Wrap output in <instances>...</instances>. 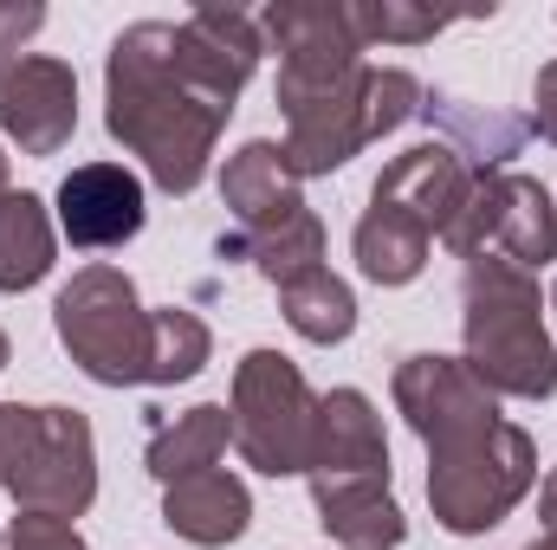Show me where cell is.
<instances>
[{
	"label": "cell",
	"instance_id": "cell-16",
	"mask_svg": "<svg viewBox=\"0 0 557 550\" xmlns=\"http://www.w3.org/2000/svg\"><path fill=\"white\" fill-rule=\"evenodd\" d=\"M357 473H396L383 414L363 389H331V396H318V434H311L305 479H357Z\"/></svg>",
	"mask_w": 557,
	"mask_h": 550
},
{
	"label": "cell",
	"instance_id": "cell-21",
	"mask_svg": "<svg viewBox=\"0 0 557 550\" xmlns=\"http://www.w3.org/2000/svg\"><path fill=\"white\" fill-rule=\"evenodd\" d=\"M59 260V221L39 195L7 188L0 195V291H33Z\"/></svg>",
	"mask_w": 557,
	"mask_h": 550
},
{
	"label": "cell",
	"instance_id": "cell-3",
	"mask_svg": "<svg viewBox=\"0 0 557 550\" xmlns=\"http://www.w3.org/2000/svg\"><path fill=\"white\" fill-rule=\"evenodd\" d=\"M0 486L20 512L85 518L98 505V434L59 402H0Z\"/></svg>",
	"mask_w": 557,
	"mask_h": 550
},
{
	"label": "cell",
	"instance_id": "cell-26",
	"mask_svg": "<svg viewBox=\"0 0 557 550\" xmlns=\"http://www.w3.org/2000/svg\"><path fill=\"white\" fill-rule=\"evenodd\" d=\"M350 26L363 46H421L447 26V13H428L416 0H350Z\"/></svg>",
	"mask_w": 557,
	"mask_h": 550
},
{
	"label": "cell",
	"instance_id": "cell-29",
	"mask_svg": "<svg viewBox=\"0 0 557 550\" xmlns=\"http://www.w3.org/2000/svg\"><path fill=\"white\" fill-rule=\"evenodd\" d=\"M46 26L39 7H0V59H20V39H33Z\"/></svg>",
	"mask_w": 557,
	"mask_h": 550
},
{
	"label": "cell",
	"instance_id": "cell-5",
	"mask_svg": "<svg viewBox=\"0 0 557 550\" xmlns=\"http://www.w3.org/2000/svg\"><path fill=\"white\" fill-rule=\"evenodd\" d=\"M52 330L65 343V357L104 383V389H131L149 383V330H156V311L137 298L131 273L117 266H85L59 285L52 298Z\"/></svg>",
	"mask_w": 557,
	"mask_h": 550
},
{
	"label": "cell",
	"instance_id": "cell-8",
	"mask_svg": "<svg viewBox=\"0 0 557 550\" xmlns=\"http://www.w3.org/2000/svg\"><path fill=\"white\" fill-rule=\"evenodd\" d=\"M370 65H350L337 78H278V117H285V162L298 182L337 175L370 142Z\"/></svg>",
	"mask_w": 557,
	"mask_h": 550
},
{
	"label": "cell",
	"instance_id": "cell-2",
	"mask_svg": "<svg viewBox=\"0 0 557 550\" xmlns=\"http://www.w3.org/2000/svg\"><path fill=\"white\" fill-rule=\"evenodd\" d=\"M460 363L499 396V402H552L557 350L545 330V291L539 273H519L506 260H473L460 273Z\"/></svg>",
	"mask_w": 557,
	"mask_h": 550
},
{
	"label": "cell",
	"instance_id": "cell-11",
	"mask_svg": "<svg viewBox=\"0 0 557 550\" xmlns=\"http://www.w3.org/2000/svg\"><path fill=\"white\" fill-rule=\"evenodd\" d=\"M260 39L278 52V78H337L370 52L350 26V0H278L260 13Z\"/></svg>",
	"mask_w": 557,
	"mask_h": 550
},
{
	"label": "cell",
	"instance_id": "cell-12",
	"mask_svg": "<svg viewBox=\"0 0 557 550\" xmlns=\"http://www.w3.org/2000/svg\"><path fill=\"white\" fill-rule=\"evenodd\" d=\"M480 175L486 168H473L454 142H416V149H403L383 175H376V188H370V201H389V208H403L409 221H421L434 240H447V227L467 214V201H473V188H480Z\"/></svg>",
	"mask_w": 557,
	"mask_h": 550
},
{
	"label": "cell",
	"instance_id": "cell-33",
	"mask_svg": "<svg viewBox=\"0 0 557 550\" xmlns=\"http://www.w3.org/2000/svg\"><path fill=\"white\" fill-rule=\"evenodd\" d=\"M7 188H13V175H7V149H0V195H7Z\"/></svg>",
	"mask_w": 557,
	"mask_h": 550
},
{
	"label": "cell",
	"instance_id": "cell-10",
	"mask_svg": "<svg viewBox=\"0 0 557 550\" xmlns=\"http://www.w3.org/2000/svg\"><path fill=\"white\" fill-rule=\"evenodd\" d=\"M78 130V72L46 52L0 59V137L20 155H59Z\"/></svg>",
	"mask_w": 557,
	"mask_h": 550
},
{
	"label": "cell",
	"instance_id": "cell-28",
	"mask_svg": "<svg viewBox=\"0 0 557 550\" xmlns=\"http://www.w3.org/2000/svg\"><path fill=\"white\" fill-rule=\"evenodd\" d=\"M7 550H91L78 538L72 518H52V512H20L13 532H7Z\"/></svg>",
	"mask_w": 557,
	"mask_h": 550
},
{
	"label": "cell",
	"instance_id": "cell-17",
	"mask_svg": "<svg viewBox=\"0 0 557 550\" xmlns=\"http://www.w3.org/2000/svg\"><path fill=\"white\" fill-rule=\"evenodd\" d=\"M311 505L324 538L344 550H396L409 538V518L389 492V473H357V479H311Z\"/></svg>",
	"mask_w": 557,
	"mask_h": 550
},
{
	"label": "cell",
	"instance_id": "cell-34",
	"mask_svg": "<svg viewBox=\"0 0 557 550\" xmlns=\"http://www.w3.org/2000/svg\"><path fill=\"white\" fill-rule=\"evenodd\" d=\"M7 357H13V343H7V330H0V370H7Z\"/></svg>",
	"mask_w": 557,
	"mask_h": 550
},
{
	"label": "cell",
	"instance_id": "cell-35",
	"mask_svg": "<svg viewBox=\"0 0 557 550\" xmlns=\"http://www.w3.org/2000/svg\"><path fill=\"white\" fill-rule=\"evenodd\" d=\"M552 311H557V285H552Z\"/></svg>",
	"mask_w": 557,
	"mask_h": 550
},
{
	"label": "cell",
	"instance_id": "cell-9",
	"mask_svg": "<svg viewBox=\"0 0 557 550\" xmlns=\"http://www.w3.org/2000/svg\"><path fill=\"white\" fill-rule=\"evenodd\" d=\"M389 396H396V414L416 427V440L428 453L447 447V440H467V434H480V427H493V421H506V414H499V396H493L460 357H434V350L396 363Z\"/></svg>",
	"mask_w": 557,
	"mask_h": 550
},
{
	"label": "cell",
	"instance_id": "cell-23",
	"mask_svg": "<svg viewBox=\"0 0 557 550\" xmlns=\"http://www.w3.org/2000/svg\"><path fill=\"white\" fill-rule=\"evenodd\" d=\"M421 117H428V124H447L454 149H460L473 168H499V162L519 155V142H525V124L493 117V111H473V104H460V98H447V91H428V98H421Z\"/></svg>",
	"mask_w": 557,
	"mask_h": 550
},
{
	"label": "cell",
	"instance_id": "cell-27",
	"mask_svg": "<svg viewBox=\"0 0 557 550\" xmlns=\"http://www.w3.org/2000/svg\"><path fill=\"white\" fill-rule=\"evenodd\" d=\"M421 98H428V85H421L416 72H403V65H370V142L389 137V130H403L409 117H421Z\"/></svg>",
	"mask_w": 557,
	"mask_h": 550
},
{
	"label": "cell",
	"instance_id": "cell-14",
	"mask_svg": "<svg viewBox=\"0 0 557 550\" xmlns=\"http://www.w3.org/2000/svg\"><path fill=\"white\" fill-rule=\"evenodd\" d=\"M175 46H182V65L227 104L253 85V72L267 59L260 13H247V7H195V13H182Z\"/></svg>",
	"mask_w": 557,
	"mask_h": 550
},
{
	"label": "cell",
	"instance_id": "cell-25",
	"mask_svg": "<svg viewBox=\"0 0 557 550\" xmlns=\"http://www.w3.org/2000/svg\"><path fill=\"white\" fill-rule=\"evenodd\" d=\"M240 253L253 260V273L267 278V285H292V278H305V273L324 266V221L305 208V214H292L285 227H273V234L240 240Z\"/></svg>",
	"mask_w": 557,
	"mask_h": 550
},
{
	"label": "cell",
	"instance_id": "cell-32",
	"mask_svg": "<svg viewBox=\"0 0 557 550\" xmlns=\"http://www.w3.org/2000/svg\"><path fill=\"white\" fill-rule=\"evenodd\" d=\"M525 550H557V532H539V538H532Z\"/></svg>",
	"mask_w": 557,
	"mask_h": 550
},
{
	"label": "cell",
	"instance_id": "cell-20",
	"mask_svg": "<svg viewBox=\"0 0 557 550\" xmlns=\"http://www.w3.org/2000/svg\"><path fill=\"white\" fill-rule=\"evenodd\" d=\"M227 440H234L227 402H195V409H182L175 421H156V427H149V453H143V460H149V473H156L162 486H175V479H188V473L221 466Z\"/></svg>",
	"mask_w": 557,
	"mask_h": 550
},
{
	"label": "cell",
	"instance_id": "cell-13",
	"mask_svg": "<svg viewBox=\"0 0 557 550\" xmlns=\"http://www.w3.org/2000/svg\"><path fill=\"white\" fill-rule=\"evenodd\" d=\"M143 175L124 162H78L65 182H59V234L85 253H104V247H124L143 234Z\"/></svg>",
	"mask_w": 557,
	"mask_h": 550
},
{
	"label": "cell",
	"instance_id": "cell-6",
	"mask_svg": "<svg viewBox=\"0 0 557 550\" xmlns=\"http://www.w3.org/2000/svg\"><path fill=\"white\" fill-rule=\"evenodd\" d=\"M227 421H234V453L267 473V479H298L311 466V434H318V396L305 370L278 350H247L234 363L227 389Z\"/></svg>",
	"mask_w": 557,
	"mask_h": 550
},
{
	"label": "cell",
	"instance_id": "cell-18",
	"mask_svg": "<svg viewBox=\"0 0 557 550\" xmlns=\"http://www.w3.org/2000/svg\"><path fill=\"white\" fill-rule=\"evenodd\" d=\"M162 525H169L175 538H188V545L221 550V545H234V538H247V525H253V492H247V479L227 473V466L188 473V479L162 486Z\"/></svg>",
	"mask_w": 557,
	"mask_h": 550
},
{
	"label": "cell",
	"instance_id": "cell-22",
	"mask_svg": "<svg viewBox=\"0 0 557 550\" xmlns=\"http://www.w3.org/2000/svg\"><path fill=\"white\" fill-rule=\"evenodd\" d=\"M278 311H285V324H292L305 343H324V350L357 330V291L331 273V266L278 285Z\"/></svg>",
	"mask_w": 557,
	"mask_h": 550
},
{
	"label": "cell",
	"instance_id": "cell-19",
	"mask_svg": "<svg viewBox=\"0 0 557 550\" xmlns=\"http://www.w3.org/2000/svg\"><path fill=\"white\" fill-rule=\"evenodd\" d=\"M350 253H357V273L370 278V285H416L428 253H434V234L421 221H409L403 208L370 201L363 221H357V234H350Z\"/></svg>",
	"mask_w": 557,
	"mask_h": 550
},
{
	"label": "cell",
	"instance_id": "cell-31",
	"mask_svg": "<svg viewBox=\"0 0 557 550\" xmlns=\"http://www.w3.org/2000/svg\"><path fill=\"white\" fill-rule=\"evenodd\" d=\"M539 518H545V532H557V466L545 473V486H539Z\"/></svg>",
	"mask_w": 557,
	"mask_h": 550
},
{
	"label": "cell",
	"instance_id": "cell-24",
	"mask_svg": "<svg viewBox=\"0 0 557 550\" xmlns=\"http://www.w3.org/2000/svg\"><path fill=\"white\" fill-rule=\"evenodd\" d=\"M214 357V330L182 311V304H162L156 311V330H149V389H169V383H188L201 376Z\"/></svg>",
	"mask_w": 557,
	"mask_h": 550
},
{
	"label": "cell",
	"instance_id": "cell-30",
	"mask_svg": "<svg viewBox=\"0 0 557 550\" xmlns=\"http://www.w3.org/2000/svg\"><path fill=\"white\" fill-rule=\"evenodd\" d=\"M532 124H539L545 142H557V59L539 72V85H532Z\"/></svg>",
	"mask_w": 557,
	"mask_h": 550
},
{
	"label": "cell",
	"instance_id": "cell-7",
	"mask_svg": "<svg viewBox=\"0 0 557 550\" xmlns=\"http://www.w3.org/2000/svg\"><path fill=\"white\" fill-rule=\"evenodd\" d=\"M447 253L454 260H506L519 273H539L557 260V208L552 188L512 168H486L467 214L447 227Z\"/></svg>",
	"mask_w": 557,
	"mask_h": 550
},
{
	"label": "cell",
	"instance_id": "cell-1",
	"mask_svg": "<svg viewBox=\"0 0 557 550\" xmlns=\"http://www.w3.org/2000/svg\"><path fill=\"white\" fill-rule=\"evenodd\" d=\"M234 104L214 98L175 46V20H137L104 52V130L143 162L162 195H195L208 182L214 142Z\"/></svg>",
	"mask_w": 557,
	"mask_h": 550
},
{
	"label": "cell",
	"instance_id": "cell-15",
	"mask_svg": "<svg viewBox=\"0 0 557 550\" xmlns=\"http://www.w3.org/2000/svg\"><path fill=\"white\" fill-rule=\"evenodd\" d=\"M221 201H227L240 240L273 234L292 214H305V182H298V168L285 162V142H273V137L240 142V149L227 155V168H221Z\"/></svg>",
	"mask_w": 557,
	"mask_h": 550
},
{
	"label": "cell",
	"instance_id": "cell-4",
	"mask_svg": "<svg viewBox=\"0 0 557 550\" xmlns=\"http://www.w3.org/2000/svg\"><path fill=\"white\" fill-rule=\"evenodd\" d=\"M539 486V440L519 421H493L441 453H428V505L447 538H486Z\"/></svg>",
	"mask_w": 557,
	"mask_h": 550
}]
</instances>
